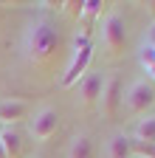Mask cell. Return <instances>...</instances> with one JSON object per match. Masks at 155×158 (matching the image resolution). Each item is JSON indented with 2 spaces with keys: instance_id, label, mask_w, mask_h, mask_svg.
I'll list each match as a JSON object with an SVG mask.
<instances>
[{
  "instance_id": "cell-1",
  "label": "cell",
  "mask_w": 155,
  "mask_h": 158,
  "mask_svg": "<svg viewBox=\"0 0 155 158\" xmlns=\"http://www.w3.org/2000/svg\"><path fill=\"white\" fill-rule=\"evenodd\" d=\"M56 45H59V28L45 14L31 17L20 31V54L26 62H34V65L45 62V59L54 56Z\"/></svg>"
},
{
  "instance_id": "cell-2",
  "label": "cell",
  "mask_w": 155,
  "mask_h": 158,
  "mask_svg": "<svg viewBox=\"0 0 155 158\" xmlns=\"http://www.w3.org/2000/svg\"><path fill=\"white\" fill-rule=\"evenodd\" d=\"M90 56H93V45H90L88 34L82 31V34H76V40H73L71 62H68V68H65V73H62V85H65V88L76 85V82L85 76V71H88V65H90Z\"/></svg>"
},
{
  "instance_id": "cell-3",
  "label": "cell",
  "mask_w": 155,
  "mask_h": 158,
  "mask_svg": "<svg viewBox=\"0 0 155 158\" xmlns=\"http://www.w3.org/2000/svg\"><path fill=\"white\" fill-rule=\"evenodd\" d=\"M124 43H127V20L116 9H110L102 17V45L107 48L110 56H116V54H121Z\"/></svg>"
},
{
  "instance_id": "cell-4",
  "label": "cell",
  "mask_w": 155,
  "mask_h": 158,
  "mask_svg": "<svg viewBox=\"0 0 155 158\" xmlns=\"http://www.w3.org/2000/svg\"><path fill=\"white\" fill-rule=\"evenodd\" d=\"M155 105V85L149 79H133V82L124 88V99H121V107L127 113H144Z\"/></svg>"
},
{
  "instance_id": "cell-5",
  "label": "cell",
  "mask_w": 155,
  "mask_h": 158,
  "mask_svg": "<svg viewBox=\"0 0 155 158\" xmlns=\"http://www.w3.org/2000/svg\"><path fill=\"white\" fill-rule=\"evenodd\" d=\"M56 127H59V113H56V107H51V105H43L40 110H34L31 122H28V133H31L34 141L51 138L56 133Z\"/></svg>"
},
{
  "instance_id": "cell-6",
  "label": "cell",
  "mask_w": 155,
  "mask_h": 158,
  "mask_svg": "<svg viewBox=\"0 0 155 158\" xmlns=\"http://www.w3.org/2000/svg\"><path fill=\"white\" fill-rule=\"evenodd\" d=\"M121 99H124V82H121V73L113 71L110 76H104V88H102V99H99V107L104 110L107 118H113L121 110Z\"/></svg>"
},
{
  "instance_id": "cell-7",
  "label": "cell",
  "mask_w": 155,
  "mask_h": 158,
  "mask_svg": "<svg viewBox=\"0 0 155 158\" xmlns=\"http://www.w3.org/2000/svg\"><path fill=\"white\" fill-rule=\"evenodd\" d=\"M102 88H104V76L102 73H85L79 82H76V93H79V102L88 107V105H96L102 99Z\"/></svg>"
},
{
  "instance_id": "cell-8",
  "label": "cell",
  "mask_w": 155,
  "mask_h": 158,
  "mask_svg": "<svg viewBox=\"0 0 155 158\" xmlns=\"http://www.w3.org/2000/svg\"><path fill=\"white\" fill-rule=\"evenodd\" d=\"M26 116H28V102L26 99H0V124L3 127H14Z\"/></svg>"
},
{
  "instance_id": "cell-9",
  "label": "cell",
  "mask_w": 155,
  "mask_h": 158,
  "mask_svg": "<svg viewBox=\"0 0 155 158\" xmlns=\"http://www.w3.org/2000/svg\"><path fill=\"white\" fill-rule=\"evenodd\" d=\"M133 155V138L127 133H113L104 144V158H130Z\"/></svg>"
},
{
  "instance_id": "cell-10",
  "label": "cell",
  "mask_w": 155,
  "mask_h": 158,
  "mask_svg": "<svg viewBox=\"0 0 155 158\" xmlns=\"http://www.w3.org/2000/svg\"><path fill=\"white\" fill-rule=\"evenodd\" d=\"M68 158H96V141L90 133H76L68 144Z\"/></svg>"
},
{
  "instance_id": "cell-11",
  "label": "cell",
  "mask_w": 155,
  "mask_h": 158,
  "mask_svg": "<svg viewBox=\"0 0 155 158\" xmlns=\"http://www.w3.org/2000/svg\"><path fill=\"white\" fill-rule=\"evenodd\" d=\"M0 147H3V152L9 158H17L23 150V133L17 127H3L0 130Z\"/></svg>"
},
{
  "instance_id": "cell-12",
  "label": "cell",
  "mask_w": 155,
  "mask_h": 158,
  "mask_svg": "<svg viewBox=\"0 0 155 158\" xmlns=\"http://www.w3.org/2000/svg\"><path fill=\"white\" fill-rule=\"evenodd\" d=\"M130 138H133V141H141V144H155V116L138 118Z\"/></svg>"
},
{
  "instance_id": "cell-13",
  "label": "cell",
  "mask_w": 155,
  "mask_h": 158,
  "mask_svg": "<svg viewBox=\"0 0 155 158\" xmlns=\"http://www.w3.org/2000/svg\"><path fill=\"white\" fill-rule=\"evenodd\" d=\"M138 62L149 76H155V43H144L138 48Z\"/></svg>"
},
{
  "instance_id": "cell-14",
  "label": "cell",
  "mask_w": 155,
  "mask_h": 158,
  "mask_svg": "<svg viewBox=\"0 0 155 158\" xmlns=\"http://www.w3.org/2000/svg\"><path fill=\"white\" fill-rule=\"evenodd\" d=\"M79 11L88 14V17H93V14L102 11V3H99V0H85V3H79Z\"/></svg>"
},
{
  "instance_id": "cell-15",
  "label": "cell",
  "mask_w": 155,
  "mask_h": 158,
  "mask_svg": "<svg viewBox=\"0 0 155 158\" xmlns=\"http://www.w3.org/2000/svg\"><path fill=\"white\" fill-rule=\"evenodd\" d=\"M0 158H9V155H6V152H3V147H0Z\"/></svg>"
}]
</instances>
